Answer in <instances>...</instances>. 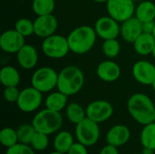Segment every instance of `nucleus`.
I'll return each instance as SVG.
<instances>
[{"label":"nucleus","instance_id":"1","mask_svg":"<svg viewBox=\"0 0 155 154\" xmlns=\"http://www.w3.org/2000/svg\"><path fill=\"white\" fill-rule=\"evenodd\" d=\"M130 115L140 124L146 125L155 122V105L151 98L142 93L133 94L127 102Z\"/></svg>","mask_w":155,"mask_h":154},{"label":"nucleus","instance_id":"2","mask_svg":"<svg viewBox=\"0 0 155 154\" xmlns=\"http://www.w3.org/2000/svg\"><path fill=\"white\" fill-rule=\"evenodd\" d=\"M97 34L94 27L81 25L70 32L67 36L70 51L76 54L88 53L96 42Z\"/></svg>","mask_w":155,"mask_h":154},{"label":"nucleus","instance_id":"3","mask_svg":"<svg viewBox=\"0 0 155 154\" xmlns=\"http://www.w3.org/2000/svg\"><path fill=\"white\" fill-rule=\"evenodd\" d=\"M84 84V74L83 71L74 65L63 68L58 74L57 89L67 96L74 95L81 91Z\"/></svg>","mask_w":155,"mask_h":154},{"label":"nucleus","instance_id":"4","mask_svg":"<svg viewBox=\"0 0 155 154\" xmlns=\"http://www.w3.org/2000/svg\"><path fill=\"white\" fill-rule=\"evenodd\" d=\"M31 123L36 132L50 135L58 132L62 127L63 116L60 112L45 108L36 113Z\"/></svg>","mask_w":155,"mask_h":154},{"label":"nucleus","instance_id":"5","mask_svg":"<svg viewBox=\"0 0 155 154\" xmlns=\"http://www.w3.org/2000/svg\"><path fill=\"white\" fill-rule=\"evenodd\" d=\"M57 72L49 66H43L38 68L33 74L31 78L32 86L41 93H49L53 91L57 87Z\"/></svg>","mask_w":155,"mask_h":154},{"label":"nucleus","instance_id":"6","mask_svg":"<svg viewBox=\"0 0 155 154\" xmlns=\"http://www.w3.org/2000/svg\"><path fill=\"white\" fill-rule=\"evenodd\" d=\"M99 123L86 117L75 126V137L77 142L90 147L94 145L100 138Z\"/></svg>","mask_w":155,"mask_h":154},{"label":"nucleus","instance_id":"7","mask_svg":"<svg viewBox=\"0 0 155 154\" xmlns=\"http://www.w3.org/2000/svg\"><path fill=\"white\" fill-rule=\"evenodd\" d=\"M42 51L51 59H61L67 55L70 51L67 37L60 34H53L44 39Z\"/></svg>","mask_w":155,"mask_h":154},{"label":"nucleus","instance_id":"8","mask_svg":"<svg viewBox=\"0 0 155 154\" xmlns=\"http://www.w3.org/2000/svg\"><path fill=\"white\" fill-rule=\"evenodd\" d=\"M135 8L134 0H108L106 3L108 15L119 23L134 16Z\"/></svg>","mask_w":155,"mask_h":154},{"label":"nucleus","instance_id":"9","mask_svg":"<svg viewBox=\"0 0 155 154\" xmlns=\"http://www.w3.org/2000/svg\"><path fill=\"white\" fill-rule=\"evenodd\" d=\"M42 93H43L33 86L23 89L20 91V94L16 102L18 109L24 113H33L36 111L43 103Z\"/></svg>","mask_w":155,"mask_h":154},{"label":"nucleus","instance_id":"10","mask_svg":"<svg viewBox=\"0 0 155 154\" xmlns=\"http://www.w3.org/2000/svg\"><path fill=\"white\" fill-rule=\"evenodd\" d=\"M94 30L100 38L104 40L115 39L119 36L121 32V25L115 19L108 16H102L94 23Z\"/></svg>","mask_w":155,"mask_h":154},{"label":"nucleus","instance_id":"11","mask_svg":"<svg viewBox=\"0 0 155 154\" xmlns=\"http://www.w3.org/2000/svg\"><path fill=\"white\" fill-rule=\"evenodd\" d=\"M86 117L97 123L109 120L113 113V105L105 100H96L90 103L86 107Z\"/></svg>","mask_w":155,"mask_h":154},{"label":"nucleus","instance_id":"12","mask_svg":"<svg viewBox=\"0 0 155 154\" xmlns=\"http://www.w3.org/2000/svg\"><path fill=\"white\" fill-rule=\"evenodd\" d=\"M25 44V36L15 29L6 30L0 36V47L7 54H16Z\"/></svg>","mask_w":155,"mask_h":154},{"label":"nucleus","instance_id":"13","mask_svg":"<svg viewBox=\"0 0 155 154\" xmlns=\"http://www.w3.org/2000/svg\"><path fill=\"white\" fill-rule=\"evenodd\" d=\"M134 78L143 85H152L155 80V65L149 61L140 60L132 69Z\"/></svg>","mask_w":155,"mask_h":154},{"label":"nucleus","instance_id":"14","mask_svg":"<svg viewBox=\"0 0 155 154\" xmlns=\"http://www.w3.org/2000/svg\"><path fill=\"white\" fill-rule=\"evenodd\" d=\"M35 34L41 38H46L54 34L58 28V20L53 15H39L34 21Z\"/></svg>","mask_w":155,"mask_h":154},{"label":"nucleus","instance_id":"15","mask_svg":"<svg viewBox=\"0 0 155 154\" xmlns=\"http://www.w3.org/2000/svg\"><path fill=\"white\" fill-rule=\"evenodd\" d=\"M143 33V23L136 16H133L125 20L121 25L120 34L127 43L134 44V42Z\"/></svg>","mask_w":155,"mask_h":154},{"label":"nucleus","instance_id":"16","mask_svg":"<svg viewBox=\"0 0 155 154\" xmlns=\"http://www.w3.org/2000/svg\"><path fill=\"white\" fill-rule=\"evenodd\" d=\"M96 74L99 79L104 82H115L121 75V67L117 63L112 60H105L98 64Z\"/></svg>","mask_w":155,"mask_h":154},{"label":"nucleus","instance_id":"17","mask_svg":"<svg viewBox=\"0 0 155 154\" xmlns=\"http://www.w3.org/2000/svg\"><path fill=\"white\" fill-rule=\"evenodd\" d=\"M131 138L130 129L124 124H116L113 126L106 133L105 139L108 144L120 147L126 144Z\"/></svg>","mask_w":155,"mask_h":154},{"label":"nucleus","instance_id":"18","mask_svg":"<svg viewBox=\"0 0 155 154\" xmlns=\"http://www.w3.org/2000/svg\"><path fill=\"white\" fill-rule=\"evenodd\" d=\"M16 59L18 64L25 70H30L35 67L38 62V54L35 46L25 44L17 53Z\"/></svg>","mask_w":155,"mask_h":154},{"label":"nucleus","instance_id":"19","mask_svg":"<svg viewBox=\"0 0 155 154\" xmlns=\"http://www.w3.org/2000/svg\"><path fill=\"white\" fill-rule=\"evenodd\" d=\"M155 47V37L153 34L143 33L134 42V48L136 54L145 56L153 54Z\"/></svg>","mask_w":155,"mask_h":154},{"label":"nucleus","instance_id":"20","mask_svg":"<svg viewBox=\"0 0 155 154\" xmlns=\"http://www.w3.org/2000/svg\"><path fill=\"white\" fill-rule=\"evenodd\" d=\"M67 97L68 96L66 94L60 91L53 92L45 98V108L55 112H61L67 106Z\"/></svg>","mask_w":155,"mask_h":154},{"label":"nucleus","instance_id":"21","mask_svg":"<svg viewBox=\"0 0 155 154\" xmlns=\"http://www.w3.org/2000/svg\"><path fill=\"white\" fill-rule=\"evenodd\" d=\"M142 23L154 21L155 4L152 1H143L135 8V15Z\"/></svg>","mask_w":155,"mask_h":154},{"label":"nucleus","instance_id":"22","mask_svg":"<svg viewBox=\"0 0 155 154\" xmlns=\"http://www.w3.org/2000/svg\"><path fill=\"white\" fill-rule=\"evenodd\" d=\"M74 143L73 134L67 131L59 132L54 139V151L67 153L72 145Z\"/></svg>","mask_w":155,"mask_h":154},{"label":"nucleus","instance_id":"23","mask_svg":"<svg viewBox=\"0 0 155 154\" xmlns=\"http://www.w3.org/2000/svg\"><path fill=\"white\" fill-rule=\"evenodd\" d=\"M0 81L5 87L17 86L20 83L19 72L11 65L4 66L0 70Z\"/></svg>","mask_w":155,"mask_h":154},{"label":"nucleus","instance_id":"24","mask_svg":"<svg viewBox=\"0 0 155 154\" xmlns=\"http://www.w3.org/2000/svg\"><path fill=\"white\" fill-rule=\"evenodd\" d=\"M65 114L68 121L76 125L86 118V110L77 103H71L65 108Z\"/></svg>","mask_w":155,"mask_h":154},{"label":"nucleus","instance_id":"25","mask_svg":"<svg viewBox=\"0 0 155 154\" xmlns=\"http://www.w3.org/2000/svg\"><path fill=\"white\" fill-rule=\"evenodd\" d=\"M140 135L143 147L151 148L155 151V122L143 125Z\"/></svg>","mask_w":155,"mask_h":154},{"label":"nucleus","instance_id":"26","mask_svg":"<svg viewBox=\"0 0 155 154\" xmlns=\"http://www.w3.org/2000/svg\"><path fill=\"white\" fill-rule=\"evenodd\" d=\"M55 0H33L32 3V9L37 16L53 14Z\"/></svg>","mask_w":155,"mask_h":154},{"label":"nucleus","instance_id":"27","mask_svg":"<svg viewBox=\"0 0 155 154\" xmlns=\"http://www.w3.org/2000/svg\"><path fill=\"white\" fill-rule=\"evenodd\" d=\"M17 133V137H18V143H24V144H28L30 145L36 130L33 126V124H22L16 129Z\"/></svg>","mask_w":155,"mask_h":154},{"label":"nucleus","instance_id":"28","mask_svg":"<svg viewBox=\"0 0 155 154\" xmlns=\"http://www.w3.org/2000/svg\"><path fill=\"white\" fill-rule=\"evenodd\" d=\"M0 143L5 148H10L18 143L16 130L11 127L3 128L0 132Z\"/></svg>","mask_w":155,"mask_h":154},{"label":"nucleus","instance_id":"29","mask_svg":"<svg viewBox=\"0 0 155 154\" xmlns=\"http://www.w3.org/2000/svg\"><path fill=\"white\" fill-rule=\"evenodd\" d=\"M102 50L104 54L107 58H115L116 56L119 55L121 52V45L120 43L117 41V39H108L104 40L103 45H102Z\"/></svg>","mask_w":155,"mask_h":154},{"label":"nucleus","instance_id":"30","mask_svg":"<svg viewBox=\"0 0 155 154\" xmlns=\"http://www.w3.org/2000/svg\"><path fill=\"white\" fill-rule=\"evenodd\" d=\"M15 29L21 34L23 36L27 37L35 34V25L34 22H32L28 18H20L16 21L15 25Z\"/></svg>","mask_w":155,"mask_h":154},{"label":"nucleus","instance_id":"31","mask_svg":"<svg viewBox=\"0 0 155 154\" xmlns=\"http://www.w3.org/2000/svg\"><path fill=\"white\" fill-rule=\"evenodd\" d=\"M31 147L36 151V152H43L45 151L48 145H49V138L47 134L42 133H38L36 132L31 143H30Z\"/></svg>","mask_w":155,"mask_h":154},{"label":"nucleus","instance_id":"32","mask_svg":"<svg viewBox=\"0 0 155 154\" xmlns=\"http://www.w3.org/2000/svg\"><path fill=\"white\" fill-rule=\"evenodd\" d=\"M5 154H35V150L31 145L18 143L10 148H7Z\"/></svg>","mask_w":155,"mask_h":154},{"label":"nucleus","instance_id":"33","mask_svg":"<svg viewBox=\"0 0 155 154\" xmlns=\"http://www.w3.org/2000/svg\"><path fill=\"white\" fill-rule=\"evenodd\" d=\"M20 91L17 86H8L4 90V98L7 103H16L19 97Z\"/></svg>","mask_w":155,"mask_h":154},{"label":"nucleus","instance_id":"34","mask_svg":"<svg viewBox=\"0 0 155 154\" xmlns=\"http://www.w3.org/2000/svg\"><path fill=\"white\" fill-rule=\"evenodd\" d=\"M66 154H88L87 146L79 142L74 143Z\"/></svg>","mask_w":155,"mask_h":154},{"label":"nucleus","instance_id":"35","mask_svg":"<svg viewBox=\"0 0 155 154\" xmlns=\"http://www.w3.org/2000/svg\"><path fill=\"white\" fill-rule=\"evenodd\" d=\"M99 154H119V152H118L117 147L107 143V145L102 148Z\"/></svg>","mask_w":155,"mask_h":154},{"label":"nucleus","instance_id":"36","mask_svg":"<svg viewBox=\"0 0 155 154\" xmlns=\"http://www.w3.org/2000/svg\"><path fill=\"white\" fill-rule=\"evenodd\" d=\"M155 21H150L143 23V32L146 34H153L154 29Z\"/></svg>","mask_w":155,"mask_h":154},{"label":"nucleus","instance_id":"37","mask_svg":"<svg viewBox=\"0 0 155 154\" xmlns=\"http://www.w3.org/2000/svg\"><path fill=\"white\" fill-rule=\"evenodd\" d=\"M142 154H154V150L151 149V148H147V147H143Z\"/></svg>","mask_w":155,"mask_h":154},{"label":"nucleus","instance_id":"38","mask_svg":"<svg viewBox=\"0 0 155 154\" xmlns=\"http://www.w3.org/2000/svg\"><path fill=\"white\" fill-rule=\"evenodd\" d=\"M95 3H107L108 0H93Z\"/></svg>","mask_w":155,"mask_h":154},{"label":"nucleus","instance_id":"39","mask_svg":"<svg viewBox=\"0 0 155 154\" xmlns=\"http://www.w3.org/2000/svg\"><path fill=\"white\" fill-rule=\"evenodd\" d=\"M49 154H65V153H63V152H60L54 151V152H50Z\"/></svg>","mask_w":155,"mask_h":154},{"label":"nucleus","instance_id":"40","mask_svg":"<svg viewBox=\"0 0 155 154\" xmlns=\"http://www.w3.org/2000/svg\"><path fill=\"white\" fill-rule=\"evenodd\" d=\"M152 87H153V91L155 92V80H154V82L152 84Z\"/></svg>","mask_w":155,"mask_h":154},{"label":"nucleus","instance_id":"41","mask_svg":"<svg viewBox=\"0 0 155 154\" xmlns=\"http://www.w3.org/2000/svg\"><path fill=\"white\" fill-rule=\"evenodd\" d=\"M153 54V58H154V59H155V47H154V49H153V54Z\"/></svg>","mask_w":155,"mask_h":154},{"label":"nucleus","instance_id":"42","mask_svg":"<svg viewBox=\"0 0 155 154\" xmlns=\"http://www.w3.org/2000/svg\"><path fill=\"white\" fill-rule=\"evenodd\" d=\"M153 36L155 37V25H154V29H153Z\"/></svg>","mask_w":155,"mask_h":154},{"label":"nucleus","instance_id":"43","mask_svg":"<svg viewBox=\"0 0 155 154\" xmlns=\"http://www.w3.org/2000/svg\"><path fill=\"white\" fill-rule=\"evenodd\" d=\"M134 1H139V0H134Z\"/></svg>","mask_w":155,"mask_h":154},{"label":"nucleus","instance_id":"44","mask_svg":"<svg viewBox=\"0 0 155 154\" xmlns=\"http://www.w3.org/2000/svg\"><path fill=\"white\" fill-rule=\"evenodd\" d=\"M55 1H59V0H55Z\"/></svg>","mask_w":155,"mask_h":154},{"label":"nucleus","instance_id":"45","mask_svg":"<svg viewBox=\"0 0 155 154\" xmlns=\"http://www.w3.org/2000/svg\"><path fill=\"white\" fill-rule=\"evenodd\" d=\"M137 154H142V153H137Z\"/></svg>","mask_w":155,"mask_h":154}]
</instances>
